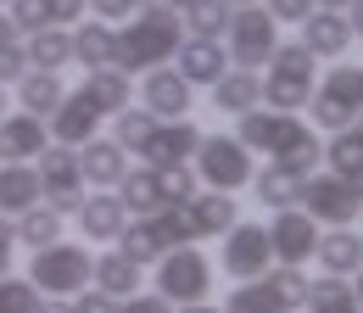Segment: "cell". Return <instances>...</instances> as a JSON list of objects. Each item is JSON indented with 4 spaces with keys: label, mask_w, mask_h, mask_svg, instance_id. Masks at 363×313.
<instances>
[{
    "label": "cell",
    "mask_w": 363,
    "mask_h": 313,
    "mask_svg": "<svg viewBox=\"0 0 363 313\" xmlns=\"http://www.w3.org/2000/svg\"><path fill=\"white\" fill-rule=\"evenodd\" d=\"M23 73H28V50H23V40L0 45V84H17Z\"/></svg>",
    "instance_id": "cell-42"
},
{
    "label": "cell",
    "mask_w": 363,
    "mask_h": 313,
    "mask_svg": "<svg viewBox=\"0 0 363 313\" xmlns=\"http://www.w3.org/2000/svg\"><path fill=\"white\" fill-rule=\"evenodd\" d=\"M324 163H330V174H335V179H347V185H352V179L363 174V140L352 129L330 134V140H324Z\"/></svg>",
    "instance_id": "cell-37"
},
{
    "label": "cell",
    "mask_w": 363,
    "mask_h": 313,
    "mask_svg": "<svg viewBox=\"0 0 363 313\" xmlns=\"http://www.w3.org/2000/svg\"><path fill=\"white\" fill-rule=\"evenodd\" d=\"M235 140L252 151V157H269L279 168H291V174H318V163H324V140L318 129L302 118V112H274V106H252V112H240V129Z\"/></svg>",
    "instance_id": "cell-1"
},
{
    "label": "cell",
    "mask_w": 363,
    "mask_h": 313,
    "mask_svg": "<svg viewBox=\"0 0 363 313\" xmlns=\"http://www.w3.org/2000/svg\"><path fill=\"white\" fill-rule=\"evenodd\" d=\"M23 50H28V67H45V73H62V67H73V34L67 28H34V34H23Z\"/></svg>",
    "instance_id": "cell-28"
},
{
    "label": "cell",
    "mask_w": 363,
    "mask_h": 313,
    "mask_svg": "<svg viewBox=\"0 0 363 313\" xmlns=\"http://www.w3.org/2000/svg\"><path fill=\"white\" fill-rule=\"evenodd\" d=\"M11 235H17V246H50V241H62V213L45 207V202H34L28 213L11 219Z\"/></svg>",
    "instance_id": "cell-35"
},
{
    "label": "cell",
    "mask_w": 363,
    "mask_h": 313,
    "mask_svg": "<svg viewBox=\"0 0 363 313\" xmlns=\"http://www.w3.org/2000/svg\"><path fill=\"white\" fill-rule=\"evenodd\" d=\"M73 62L90 73V67H112V50H118V34L112 23H73Z\"/></svg>",
    "instance_id": "cell-29"
},
{
    "label": "cell",
    "mask_w": 363,
    "mask_h": 313,
    "mask_svg": "<svg viewBox=\"0 0 363 313\" xmlns=\"http://www.w3.org/2000/svg\"><path fill=\"white\" fill-rule=\"evenodd\" d=\"M257 84H263V106H274V112H302L313 101V84H318V56L302 40H291V45L279 40L274 56L263 62V73H257Z\"/></svg>",
    "instance_id": "cell-3"
},
{
    "label": "cell",
    "mask_w": 363,
    "mask_h": 313,
    "mask_svg": "<svg viewBox=\"0 0 363 313\" xmlns=\"http://www.w3.org/2000/svg\"><path fill=\"white\" fill-rule=\"evenodd\" d=\"M347 23H352V34H363V0H352V6H347Z\"/></svg>",
    "instance_id": "cell-51"
},
{
    "label": "cell",
    "mask_w": 363,
    "mask_h": 313,
    "mask_svg": "<svg viewBox=\"0 0 363 313\" xmlns=\"http://www.w3.org/2000/svg\"><path fill=\"white\" fill-rule=\"evenodd\" d=\"M40 285L28 274H0V313H40Z\"/></svg>",
    "instance_id": "cell-38"
},
{
    "label": "cell",
    "mask_w": 363,
    "mask_h": 313,
    "mask_svg": "<svg viewBox=\"0 0 363 313\" xmlns=\"http://www.w3.org/2000/svg\"><path fill=\"white\" fill-rule=\"evenodd\" d=\"M84 11H95L101 23H129L135 17V0H84Z\"/></svg>",
    "instance_id": "cell-46"
},
{
    "label": "cell",
    "mask_w": 363,
    "mask_h": 313,
    "mask_svg": "<svg viewBox=\"0 0 363 313\" xmlns=\"http://www.w3.org/2000/svg\"><path fill=\"white\" fill-rule=\"evenodd\" d=\"M45 17L56 28H73V23L84 17V0H45Z\"/></svg>",
    "instance_id": "cell-47"
},
{
    "label": "cell",
    "mask_w": 363,
    "mask_h": 313,
    "mask_svg": "<svg viewBox=\"0 0 363 313\" xmlns=\"http://www.w3.org/2000/svg\"><path fill=\"white\" fill-rule=\"evenodd\" d=\"M79 89H84V95H90L95 106H101V118H112V112L135 106V79H129L123 67H90Z\"/></svg>",
    "instance_id": "cell-26"
},
{
    "label": "cell",
    "mask_w": 363,
    "mask_h": 313,
    "mask_svg": "<svg viewBox=\"0 0 363 313\" xmlns=\"http://www.w3.org/2000/svg\"><path fill=\"white\" fill-rule=\"evenodd\" d=\"M0 6H11V0H0Z\"/></svg>",
    "instance_id": "cell-59"
},
{
    "label": "cell",
    "mask_w": 363,
    "mask_h": 313,
    "mask_svg": "<svg viewBox=\"0 0 363 313\" xmlns=\"http://www.w3.org/2000/svg\"><path fill=\"white\" fill-rule=\"evenodd\" d=\"M50 145V129L40 112H6L0 118V163H34L40 151Z\"/></svg>",
    "instance_id": "cell-17"
},
{
    "label": "cell",
    "mask_w": 363,
    "mask_h": 313,
    "mask_svg": "<svg viewBox=\"0 0 363 313\" xmlns=\"http://www.w3.org/2000/svg\"><path fill=\"white\" fill-rule=\"evenodd\" d=\"M296 302L274 285L269 274H257V280H235V291L224 297V313H291Z\"/></svg>",
    "instance_id": "cell-24"
},
{
    "label": "cell",
    "mask_w": 363,
    "mask_h": 313,
    "mask_svg": "<svg viewBox=\"0 0 363 313\" xmlns=\"http://www.w3.org/2000/svg\"><path fill=\"white\" fill-rule=\"evenodd\" d=\"M90 268H95V252L90 241L79 246V241H50V246H34V258H28V280L40 285V297H79L84 285H90Z\"/></svg>",
    "instance_id": "cell-4"
},
{
    "label": "cell",
    "mask_w": 363,
    "mask_h": 313,
    "mask_svg": "<svg viewBox=\"0 0 363 313\" xmlns=\"http://www.w3.org/2000/svg\"><path fill=\"white\" fill-rule=\"evenodd\" d=\"M112 246H118L129 263H140V268H151L162 252H168V246H162V235L151 229V219H129V224H123V235H118Z\"/></svg>",
    "instance_id": "cell-36"
},
{
    "label": "cell",
    "mask_w": 363,
    "mask_h": 313,
    "mask_svg": "<svg viewBox=\"0 0 363 313\" xmlns=\"http://www.w3.org/2000/svg\"><path fill=\"white\" fill-rule=\"evenodd\" d=\"M157 174H162V196H168V202H190V196L201 190V179H196L190 163H179V168H157Z\"/></svg>",
    "instance_id": "cell-40"
},
{
    "label": "cell",
    "mask_w": 363,
    "mask_h": 313,
    "mask_svg": "<svg viewBox=\"0 0 363 313\" xmlns=\"http://www.w3.org/2000/svg\"><path fill=\"white\" fill-rule=\"evenodd\" d=\"M6 11H11V23H17L23 34H34V28H50V17H45V0H11Z\"/></svg>",
    "instance_id": "cell-41"
},
{
    "label": "cell",
    "mask_w": 363,
    "mask_h": 313,
    "mask_svg": "<svg viewBox=\"0 0 363 313\" xmlns=\"http://www.w3.org/2000/svg\"><path fill=\"white\" fill-rule=\"evenodd\" d=\"M190 101H196V84H184L174 67H151V73H140V106H145L157 123L190 118Z\"/></svg>",
    "instance_id": "cell-14"
},
{
    "label": "cell",
    "mask_w": 363,
    "mask_h": 313,
    "mask_svg": "<svg viewBox=\"0 0 363 313\" xmlns=\"http://www.w3.org/2000/svg\"><path fill=\"white\" fill-rule=\"evenodd\" d=\"M79 168H84V185L90 190H112L118 179L129 174V151L112 140V134H95L79 145Z\"/></svg>",
    "instance_id": "cell-19"
},
{
    "label": "cell",
    "mask_w": 363,
    "mask_h": 313,
    "mask_svg": "<svg viewBox=\"0 0 363 313\" xmlns=\"http://www.w3.org/2000/svg\"><path fill=\"white\" fill-rule=\"evenodd\" d=\"M274 45H279V23H274L263 6H235V11H229V28H224L229 67L263 73V62L274 56Z\"/></svg>",
    "instance_id": "cell-8"
},
{
    "label": "cell",
    "mask_w": 363,
    "mask_h": 313,
    "mask_svg": "<svg viewBox=\"0 0 363 313\" xmlns=\"http://www.w3.org/2000/svg\"><path fill=\"white\" fill-rule=\"evenodd\" d=\"M229 11H235V6H224V0H184L179 6L184 40H224Z\"/></svg>",
    "instance_id": "cell-34"
},
{
    "label": "cell",
    "mask_w": 363,
    "mask_h": 313,
    "mask_svg": "<svg viewBox=\"0 0 363 313\" xmlns=\"http://www.w3.org/2000/svg\"><path fill=\"white\" fill-rule=\"evenodd\" d=\"M73 302V313H118V297H106V291H95V285H84L79 297H67Z\"/></svg>",
    "instance_id": "cell-44"
},
{
    "label": "cell",
    "mask_w": 363,
    "mask_h": 313,
    "mask_svg": "<svg viewBox=\"0 0 363 313\" xmlns=\"http://www.w3.org/2000/svg\"><path fill=\"white\" fill-rule=\"evenodd\" d=\"M313 258H318V274H341V280H352L363 268V235L347 224V229H318V246H313Z\"/></svg>",
    "instance_id": "cell-20"
},
{
    "label": "cell",
    "mask_w": 363,
    "mask_h": 313,
    "mask_svg": "<svg viewBox=\"0 0 363 313\" xmlns=\"http://www.w3.org/2000/svg\"><path fill=\"white\" fill-rule=\"evenodd\" d=\"M118 34V50H112V67H123L129 79L135 73H151V67H168L174 62V50L184 45V23L174 6H140L135 23H123V28H112Z\"/></svg>",
    "instance_id": "cell-2"
},
{
    "label": "cell",
    "mask_w": 363,
    "mask_h": 313,
    "mask_svg": "<svg viewBox=\"0 0 363 313\" xmlns=\"http://www.w3.org/2000/svg\"><path fill=\"white\" fill-rule=\"evenodd\" d=\"M140 6H157V0H135V11H140Z\"/></svg>",
    "instance_id": "cell-58"
},
{
    "label": "cell",
    "mask_w": 363,
    "mask_h": 313,
    "mask_svg": "<svg viewBox=\"0 0 363 313\" xmlns=\"http://www.w3.org/2000/svg\"><path fill=\"white\" fill-rule=\"evenodd\" d=\"M174 313H224L218 302H184V308H174Z\"/></svg>",
    "instance_id": "cell-52"
},
{
    "label": "cell",
    "mask_w": 363,
    "mask_h": 313,
    "mask_svg": "<svg viewBox=\"0 0 363 313\" xmlns=\"http://www.w3.org/2000/svg\"><path fill=\"white\" fill-rule=\"evenodd\" d=\"M274 268V246H269V224L235 219L224 229V274L229 280H257Z\"/></svg>",
    "instance_id": "cell-11"
},
{
    "label": "cell",
    "mask_w": 363,
    "mask_h": 313,
    "mask_svg": "<svg viewBox=\"0 0 363 313\" xmlns=\"http://www.w3.org/2000/svg\"><path fill=\"white\" fill-rule=\"evenodd\" d=\"M352 134H358V140H363V112H358V118H352Z\"/></svg>",
    "instance_id": "cell-55"
},
{
    "label": "cell",
    "mask_w": 363,
    "mask_h": 313,
    "mask_svg": "<svg viewBox=\"0 0 363 313\" xmlns=\"http://www.w3.org/2000/svg\"><path fill=\"white\" fill-rule=\"evenodd\" d=\"M201 123H190V118H168V123H157V129L145 134V145H140L135 157H145V168H179L196 157V145H201Z\"/></svg>",
    "instance_id": "cell-12"
},
{
    "label": "cell",
    "mask_w": 363,
    "mask_h": 313,
    "mask_svg": "<svg viewBox=\"0 0 363 313\" xmlns=\"http://www.w3.org/2000/svg\"><path fill=\"white\" fill-rule=\"evenodd\" d=\"M90 285L106 291V297H135L140 291V263H129L123 252H95V268H90Z\"/></svg>",
    "instance_id": "cell-30"
},
{
    "label": "cell",
    "mask_w": 363,
    "mask_h": 313,
    "mask_svg": "<svg viewBox=\"0 0 363 313\" xmlns=\"http://www.w3.org/2000/svg\"><path fill=\"white\" fill-rule=\"evenodd\" d=\"M11 258H17V235H11V219L0 213V274H11Z\"/></svg>",
    "instance_id": "cell-48"
},
{
    "label": "cell",
    "mask_w": 363,
    "mask_h": 313,
    "mask_svg": "<svg viewBox=\"0 0 363 313\" xmlns=\"http://www.w3.org/2000/svg\"><path fill=\"white\" fill-rule=\"evenodd\" d=\"M157 297H168L174 308H184V302H207L213 297V258L190 241V246H168L162 258H157Z\"/></svg>",
    "instance_id": "cell-5"
},
{
    "label": "cell",
    "mask_w": 363,
    "mask_h": 313,
    "mask_svg": "<svg viewBox=\"0 0 363 313\" xmlns=\"http://www.w3.org/2000/svg\"><path fill=\"white\" fill-rule=\"evenodd\" d=\"M313 6H330V11H347L352 0H313Z\"/></svg>",
    "instance_id": "cell-53"
},
{
    "label": "cell",
    "mask_w": 363,
    "mask_h": 313,
    "mask_svg": "<svg viewBox=\"0 0 363 313\" xmlns=\"http://www.w3.org/2000/svg\"><path fill=\"white\" fill-rule=\"evenodd\" d=\"M34 174H40V190H45V196H40L45 207H56L62 219L79 213V202H84L90 185H84V168H79V151H73V145H56V140H50L45 151L34 157Z\"/></svg>",
    "instance_id": "cell-9"
},
{
    "label": "cell",
    "mask_w": 363,
    "mask_h": 313,
    "mask_svg": "<svg viewBox=\"0 0 363 313\" xmlns=\"http://www.w3.org/2000/svg\"><path fill=\"white\" fill-rule=\"evenodd\" d=\"M184 207H190V224H196V241H207V235H224L229 224L240 219V202H235L229 190H196Z\"/></svg>",
    "instance_id": "cell-25"
},
{
    "label": "cell",
    "mask_w": 363,
    "mask_h": 313,
    "mask_svg": "<svg viewBox=\"0 0 363 313\" xmlns=\"http://www.w3.org/2000/svg\"><path fill=\"white\" fill-rule=\"evenodd\" d=\"M302 112H313V129L324 134L352 129V118L363 112V67H330L313 84V101Z\"/></svg>",
    "instance_id": "cell-6"
},
{
    "label": "cell",
    "mask_w": 363,
    "mask_h": 313,
    "mask_svg": "<svg viewBox=\"0 0 363 313\" xmlns=\"http://www.w3.org/2000/svg\"><path fill=\"white\" fill-rule=\"evenodd\" d=\"M190 168L196 179H207V190H246L252 174H257V157L235 140V134H201V145H196V157H190Z\"/></svg>",
    "instance_id": "cell-7"
},
{
    "label": "cell",
    "mask_w": 363,
    "mask_h": 313,
    "mask_svg": "<svg viewBox=\"0 0 363 313\" xmlns=\"http://www.w3.org/2000/svg\"><path fill=\"white\" fill-rule=\"evenodd\" d=\"M17 40H23V28H17V23H11V11L0 6V45H17Z\"/></svg>",
    "instance_id": "cell-49"
},
{
    "label": "cell",
    "mask_w": 363,
    "mask_h": 313,
    "mask_svg": "<svg viewBox=\"0 0 363 313\" xmlns=\"http://www.w3.org/2000/svg\"><path fill=\"white\" fill-rule=\"evenodd\" d=\"M207 89H213V106L229 112V118H240V112L263 106V84H257V73H246V67H224Z\"/></svg>",
    "instance_id": "cell-23"
},
{
    "label": "cell",
    "mask_w": 363,
    "mask_h": 313,
    "mask_svg": "<svg viewBox=\"0 0 363 313\" xmlns=\"http://www.w3.org/2000/svg\"><path fill=\"white\" fill-rule=\"evenodd\" d=\"M118 313H174V302H168V297H157V291H135V297H123V302H118Z\"/></svg>",
    "instance_id": "cell-45"
},
{
    "label": "cell",
    "mask_w": 363,
    "mask_h": 313,
    "mask_svg": "<svg viewBox=\"0 0 363 313\" xmlns=\"http://www.w3.org/2000/svg\"><path fill=\"white\" fill-rule=\"evenodd\" d=\"M291 313H302V308H291Z\"/></svg>",
    "instance_id": "cell-60"
},
{
    "label": "cell",
    "mask_w": 363,
    "mask_h": 313,
    "mask_svg": "<svg viewBox=\"0 0 363 313\" xmlns=\"http://www.w3.org/2000/svg\"><path fill=\"white\" fill-rule=\"evenodd\" d=\"M40 196H45V190H40V174H34V163H0V213H6V219L28 213Z\"/></svg>",
    "instance_id": "cell-27"
},
{
    "label": "cell",
    "mask_w": 363,
    "mask_h": 313,
    "mask_svg": "<svg viewBox=\"0 0 363 313\" xmlns=\"http://www.w3.org/2000/svg\"><path fill=\"white\" fill-rule=\"evenodd\" d=\"M6 112H11V95H6V84H0V118H6Z\"/></svg>",
    "instance_id": "cell-54"
},
{
    "label": "cell",
    "mask_w": 363,
    "mask_h": 313,
    "mask_svg": "<svg viewBox=\"0 0 363 313\" xmlns=\"http://www.w3.org/2000/svg\"><path fill=\"white\" fill-rule=\"evenodd\" d=\"M224 6H257V0H224Z\"/></svg>",
    "instance_id": "cell-57"
},
{
    "label": "cell",
    "mask_w": 363,
    "mask_h": 313,
    "mask_svg": "<svg viewBox=\"0 0 363 313\" xmlns=\"http://www.w3.org/2000/svg\"><path fill=\"white\" fill-rule=\"evenodd\" d=\"M252 190H257V202H263L269 213H279V207H296V202H302V174H291V168L269 163V168L252 174Z\"/></svg>",
    "instance_id": "cell-33"
},
{
    "label": "cell",
    "mask_w": 363,
    "mask_h": 313,
    "mask_svg": "<svg viewBox=\"0 0 363 313\" xmlns=\"http://www.w3.org/2000/svg\"><path fill=\"white\" fill-rule=\"evenodd\" d=\"M40 313H73V302H67V297H45V302H40Z\"/></svg>",
    "instance_id": "cell-50"
},
{
    "label": "cell",
    "mask_w": 363,
    "mask_h": 313,
    "mask_svg": "<svg viewBox=\"0 0 363 313\" xmlns=\"http://www.w3.org/2000/svg\"><path fill=\"white\" fill-rule=\"evenodd\" d=\"M296 28H302V45L313 50L318 62H335V56H347V45H352V23H347V11H330V6H313Z\"/></svg>",
    "instance_id": "cell-18"
},
{
    "label": "cell",
    "mask_w": 363,
    "mask_h": 313,
    "mask_svg": "<svg viewBox=\"0 0 363 313\" xmlns=\"http://www.w3.org/2000/svg\"><path fill=\"white\" fill-rule=\"evenodd\" d=\"M269 246H274V263H291L302 268L318 246V224L302 213V207H279L269 219Z\"/></svg>",
    "instance_id": "cell-13"
},
{
    "label": "cell",
    "mask_w": 363,
    "mask_h": 313,
    "mask_svg": "<svg viewBox=\"0 0 363 313\" xmlns=\"http://www.w3.org/2000/svg\"><path fill=\"white\" fill-rule=\"evenodd\" d=\"M157 129V118H151V112H145V106H123V112H112V140H118V145H123V151H140V145H145V134Z\"/></svg>",
    "instance_id": "cell-39"
},
{
    "label": "cell",
    "mask_w": 363,
    "mask_h": 313,
    "mask_svg": "<svg viewBox=\"0 0 363 313\" xmlns=\"http://www.w3.org/2000/svg\"><path fill=\"white\" fill-rule=\"evenodd\" d=\"M112 190H118V202L129 207V219H151L157 207H168V196H162V174H157V168H135V163H129V174L118 179Z\"/></svg>",
    "instance_id": "cell-22"
},
{
    "label": "cell",
    "mask_w": 363,
    "mask_h": 313,
    "mask_svg": "<svg viewBox=\"0 0 363 313\" xmlns=\"http://www.w3.org/2000/svg\"><path fill=\"white\" fill-rule=\"evenodd\" d=\"M263 11H269L274 23H302L308 11H313V0H257Z\"/></svg>",
    "instance_id": "cell-43"
},
{
    "label": "cell",
    "mask_w": 363,
    "mask_h": 313,
    "mask_svg": "<svg viewBox=\"0 0 363 313\" xmlns=\"http://www.w3.org/2000/svg\"><path fill=\"white\" fill-rule=\"evenodd\" d=\"M73 219H79L90 246H112L123 235V224H129V207L118 202V190H84V202H79Z\"/></svg>",
    "instance_id": "cell-16"
},
{
    "label": "cell",
    "mask_w": 363,
    "mask_h": 313,
    "mask_svg": "<svg viewBox=\"0 0 363 313\" xmlns=\"http://www.w3.org/2000/svg\"><path fill=\"white\" fill-rule=\"evenodd\" d=\"M352 190H358V202H363V174H358V179H352Z\"/></svg>",
    "instance_id": "cell-56"
},
{
    "label": "cell",
    "mask_w": 363,
    "mask_h": 313,
    "mask_svg": "<svg viewBox=\"0 0 363 313\" xmlns=\"http://www.w3.org/2000/svg\"><path fill=\"white\" fill-rule=\"evenodd\" d=\"M45 129H50V140H56V145H73V151H79L84 140H95V134H101V106H95L84 89H67V95H62V106L45 118Z\"/></svg>",
    "instance_id": "cell-15"
},
{
    "label": "cell",
    "mask_w": 363,
    "mask_h": 313,
    "mask_svg": "<svg viewBox=\"0 0 363 313\" xmlns=\"http://www.w3.org/2000/svg\"><path fill=\"white\" fill-rule=\"evenodd\" d=\"M302 308H308V313H363L352 280H341V274H318V280H308Z\"/></svg>",
    "instance_id": "cell-32"
},
{
    "label": "cell",
    "mask_w": 363,
    "mask_h": 313,
    "mask_svg": "<svg viewBox=\"0 0 363 313\" xmlns=\"http://www.w3.org/2000/svg\"><path fill=\"white\" fill-rule=\"evenodd\" d=\"M296 207H302L318 229H347V224H358V213H363L358 190H352L347 179H335V174H308Z\"/></svg>",
    "instance_id": "cell-10"
},
{
    "label": "cell",
    "mask_w": 363,
    "mask_h": 313,
    "mask_svg": "<svg viewBox=\"0 0 363 313\" xmlns=\"http://www.w3.org/2000/svg\"><path fill=\"white\" fill-rule=\"evenodd\" d=\"M174 62H179L174 73H179L184 84H213L229 67V50H224V40H184L174 50Z\"/></svg>",
    "instance_id": "cell-21"
},
{
    "label": "cell",
    "mask_w": 363,
    "mask_h": 313,
    "mask_svg": "<svg viewBox=\"0 0 363 313\" xmlns=\"http://www.w3.org/2000/svg\"><path fill=\"white\" fill-rule=\"evenodd\" d=\"M62 95H67L62 73H45V67H28V73L17 79V106H23V112H40V118H50V112L62 106Z\"/></svg>",
    "instance_id": "cell-31"
}]
</instances>
